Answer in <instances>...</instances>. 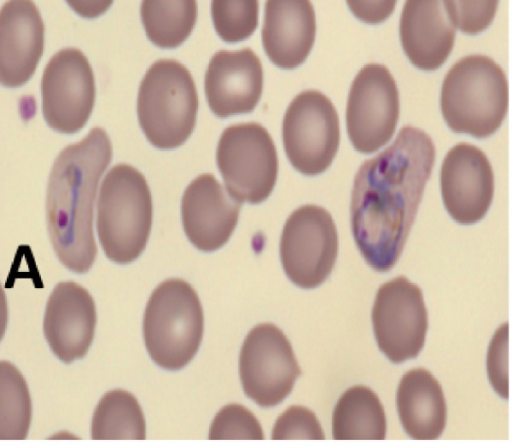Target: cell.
Here are the masks:
<instances>
[{"instance_id": "19", "label": "cell", "mask_w": 512, "mask_h": 448, "mask_svg": "<svg viewBox=\"0 0 512 448\" xmlns=\"http://www.w3.org/2000/svg\"><path fill=\"white\" fill-rule=\"evenodd\" d=\"M455 30L444 1L408 0L400 17V39L409 60L422 70H435L448 58Z\"/></svg>"}, {"instance_id": "12", "label": "cell", "mask_w": 512, "mask_h": 448, "mask_svg": "<svg viewBox=\"0 0 512 448\" xmlns=\"http://www.w3.org/2000/svg\"><path fill=\"white\" fill-rule=\"evenodd\" d=\"M398 116L393 76L382 64H367L354 78L347 102V131L354 148L366 154L378 150L394 134Z\"/></svg>"}, {"instance_id": "6", "label": "cell", "mask_w": 512, "mask_h": 448, "mask_svg": "<svg viewBox=\"0 0 512 448\" xmlns=\"http://www.w3.org/2000/svg\"><path fill=\"white\" fill-rule=\"evenodd\" d=\"M198 95L189 70L174 59L155 61L138 91L137 115L146 138L155 147L172 149L191 135Z\"/></svg>"}, {"instance_id": "23", "label": "cell", "mask_w": 512, "mask_h": 448, "mask_svg": "<svg viewBox=\"0 0 512 448\" xmlns=\"http://www.w3.org/2000/svg\"><path fill=\"white\" fill-rule=\"evenodd\" d=\"M91 437L95 440L146 438V422L137 398L114 389L99 400L92 416Z\"/></svg>"}, {"instance_id": "4", "label": "cell", "mask_w": 512, "mask_h": 448, "mask_svg": "<svg viewBox=\"0 0 512 448\" xmlns=\"http://www.w3.org/2000/svg\"><path fill=\"white\" fill-rule=\"evenodd\" d=\"M152 197L145 177L133 166L117 164L105 175L97 204V232L108 259L136 260L152 226Z\"/></svg>"}, {"instance_id": "14", "label": "cell", "mask_w": 512, "mask_h": 448, "mask_svg": "<svg viewBox=\"0 0 512 448\" xmlns=\"http://www.w3.org/2000/svg\"><path fill=\"white\" fill-rule=\"evenodd\" d=\"M440 189L444 207L455 222H479L490 208L495 189L487 156L469 143L453 146L441 166Z\"/></svg>"}, {"instance_id": "13", "label": "cell", "mask_w": 512, "mask_h": 448, "mask_svg": "<svg viewBox=\"0 0 512 448\" xmlns=\"http://www.w3.org/2000/svg\"><path fill=\"white\" fill-rule=\"evenodd\" d=\"M42 112L48 125L60 133L78 132L95 102V80L86 56L76 48L55 53L41 80Z\"/></svg>"}, {"instance_id": "10", "label": "cell", "mask_w": 512, "mask_h": 448, "mask_svg": "<svg viewBox=\"0 0 512 448\" xmlns=\"http://www.w3.org/2000/svg\"><path fill=\"white\" fill-rule=\"evenodd\" d=\"M300 374L292 346L280 328L262 323L248 332L239 355V377L248 398L260 407H274L292 392Z\"/></svg>"}, {"instance_id": "16", "label": "cell", "mask_w": 512, "mask_h": 448, "mask_svg": "<svg viewBox=\"0 0 512 448\" xmlns=\"http://www.w3.org/2000/svg\"><path fill=\"white\" fill-rule=\"evenodd\" d=\"M96 320L89 292L71 281L59 283L50 294L43 321L54 355L67 364L83 358L93 341Z\"/></svg>"}, {"instance_id": "18", "label": "cell", "mask_w": 512, "mask_h": 448, "mask_svg": "<svg viewBox=\"0 0 512 448\" xmlns=\"http://www.w3.org/2000/svg\"><path fill=\"white\" fill-rule=\"evenodd\" d=\"M44 48V24L34 2L11 0L0 11V82L18 87L33 75Z\"/></svg>"}, {"instance_id": "7", "label": "cell", "mask_w": 512, "mask_h": 448, "mask_svg": "<svg viewBox=\"0 0 512 448\" xmlns=\"http://www.w3.org/2000/svg\"><path fill=\"white\" fill-rule=\"evenodd\" d=\"M216 161L228 194L237 202L257 204L271 194L278 158L274 142L261 124L248 122L225 128Z\"/></svg>"}, {"instance_id": "24", "label": "cell", "mask_w": 512, "mask_h": 448, "mask_svg": "<svg viewBox=\"0 0 512 448\" xmlns=\"http://www.w3.org/2000/svg\"><path fill=\"white\" fill-rule=\"evenodd\" d=\"M140 14L147 37L161 48H174L192 32L197 19V2L144 0Z\"/></svg>"}, {"instance_id": "17", "label": "cell", "mask_w": 512, "mask_h": 448, "mask_svg": "<svg viewBox=\"0 0 512 448\" xmlns=\"http://www.w3.org/2000/svg\"><path fill=\"white\" fill-rule=\"evenodd\" d=\"M204 84L208 105L218 117L250 112L261 97L262 64L250 48L220 50L210 59Z\"/></svg>"}, {"instance_id": "26", "label": "cell", "mask_w": 512, "mask_h": 448, "mask_svg": "<svg viewBox=\"0 0 512 448\" xmlns=\"http://www.w3.org/2000/svg\"><path fill=\"white\" fill-rule=\"evenodd\" d=\"M258 1L214 0L211 14L218 35L227 42L249 37L258 23Z\"/></svg>"}, {"instance_id": "28", "label": "cell", "mask_w": 512, "mask_h": 448, "mask_svg": "<svg viewBox=\"0 0 512 448\" xmlns=\"http://www.w3.org/2000/svg\"><path fill=\"white\" fill-rule=\"evenodd\" d=\"M271 439L324 440L325 434L312 410L304 406L292 405L276 419L272 428Z\"/></svg>"}, {"instance_id": "27", "label": "cell", "mask_w": 512, "mask_h": 448, "mask_svg": "<svg viewBox=\"0 0 512 448\" xmlns=\"http://www.w3.org/2000/svg\"><path fill=\"white\" fill-rule=\"evenodd\" d=\"M208 438L263 440L264 433L260 422L249 409L241 404L231 403L223 406L214 416Z\"/></svg>"}, {"instance_id": "2", "label": "cell", "mask_w": 512, "mask_h": 448, "mask_svg": "<svg viewBox=\"0 0 512 448\" xmlns=\"http://www.w3.org/2000/svg\"><path fill=\"white\" fill-rule=\"evenodd\" d=\"M111 158L109 137L103 129L94 127L80 142L59 153L50 172L48 232L58 259L75 273L87 272L97 255L93 204L100 177Z\"/></svg>"}, {"instance_id": "8", "label": "cell", "mask_w": 512, "mask_h": 448, "mask_svg": "<svg viewBox=\"0 0 512 448\" xmlns=\"http://www.w3.org/2000/svg\"><path fill=\"white\" fill-rule=\"evenodd\" d=\"M338 254V234L330 213L317 205H303L286 220L280 239L285 274L303 289L322 284Z\"/></svg>"}, {"instance_id": "31", "label": "cell", "mask_w": 512, "mask_h": 448, "mask_svg": "<svg viewBox=\"0 0 512 448\" xmlns=\"http://www.w3.org/2000/svg\"><path fill=\"white\" fill-rule=\"evenodd\" d=\"M354 14L363 21L376 23L384 20L393 11L395 1L358 2L347 1Z\"/></svg>"}, {"instance_id": "29", "label": "cell", "mask_w": 512, "mask_h": 448, "mask_svg": "<svg viewBox=\"0 0 512 448\" xmlns=\"http://www.w3.org/2000/svg\"><path fill=\"white\" fill-rule=\"evenodd\" d=\"M448 16L456 29L468 35L485 30L493 21L498 1H444Z\"/></svg>"}, {"instance_id": "1", "label": "cell", "mask_w": 512, "mask_h": 448, "mask_svg": "<svg viewBox=\"0 0 512 448\" xmlns=\"http://www.w3.org/2000/svg\"><path fill=\"white\" fill-rule=\"evenodd\" d=\"M434 160L430 136L405 126L389 147L358 169L351 192V230L374 270L389 271L399 259Z\"/></svg>"}, {"instance_id": "3", "label": "cell", "mask_w": 512, "mask_h": 448, "mask_svg": "<svg viewBox=\"0 0 512 448\" xmlns=\"http://www.w3.org/2000/svg\"><path fill=\"white\" fill-rule=\"evenodd\" d=\"M509 103L508 82L502 68L484 55H469L446 74L440 107L449 128L484 138L501 126Z\"/></svg>"}, {"instance_id": "15", "label": "cell", "mask_w": 512, "mask_h": 448, "mask_svg": "<svg viewBox=\"0 0 512 448\" xmlns=\"http://www.w3.org/2000/svg\"><path fill=\"white\" fill-rule=\"evenodd\" d=\"M241 203L234 200L214 175L205 173L187 186L181 201L184 232L199 250L222 247L232 235Z\"/></svg>"}, {"instance_id": "5", "label": "cell", "mask_w": 512, "mask_h": 448, "mask_svg": "<svg viewBox=\"0 0 512 448\" xmlns=\"http://www.w3.org/2000/svg\"><path fill=\"white\" fill-rule=\"evenodd\" d=\"M203 329L202 306L189 283L172 278L155 288L143 318L145 347L155 364L170 371L184 368L200 347Z\"/></svg>"}, {"instance_id": "11", "label": "cell", "mask_w": 512, "mask_h": 448, "mask_svg": "<svg viewBox=\"0 0 512 448\" xmlns=\"http://www.w3.org/2000/svg\"><path fill=\"white\" fill-rule=\"evenodd\" d=\"M372 324L377 345L391 362L416 358L428 329L421 289L404 276L384 283L376 293Z\"/></svg>"}, {"instance_id": "21", "label": "cell", "mask_w": 512, "mask_h": 448, "mask_svg": "<svg viewBox=\"0 0 512 448\" xmlns=\"http://www.w3.org/2000/svg\"><path fill=\"white\" fill-rule=\"evenodd\" d=\"M396 407L405 433L415 440L438 439L447 423V403L439 381L425 368L407 371L399 381Z\"/></svg>"}, {"instance_id": "22", "label": "cell", "mask_w": 512, "mask_h": 448, "mask_svg": "<svg viewBox=\"0 0 512 448\" xmlns=\"http://www.w3.org/2000/svg\"><path fill=\"white\" fill-rule=\"evenodd\" d=\"M386 430L384 407L372 389L356 385L343 392L332 414L335 440H383Z\"/></svg>"}, {"instance_id": "25", "label": "cell", "mask_w": 512, "mask_h": 448, "mask_svg": "<svg viewBox=\"0 0 512 448\" xmlns=\"http://www.w3.org/2000/svg\"><path fill=\"white\" fill-rule=\"evenodd\" d=\"M31 415V398L24 377L12 363L1 361L0 439L20 440L26 438Z\"/></svg>"}, {"instance_id": "30", "label": "cell", "mask_w": 512, "mask_h": 448, "mask_svg": "<svg viewBox=\"0 0 512 448\" xmlns=\"http://www.w3.org/2000/svg\"><path fill=\"white\" fill-rule=\"evenodd\" d=\"M508 340V323H503L490 340L486 358L489 382L493 390L505 400L509 396Z\"/></svg>"}, {"instance_id": "9", "label": "cell", "mask_w": 512, "mask_h": 448, "mask_svg": "<svg viewBox=\"0 0 512 448\" xmlns=\"http://www.w3.org/2000/svg\"><path fill=\"white\" fill-rule=\"evenodd\" d=\"M282 134L292 166L304 175L320 174L330 166L339 147L337 111L321 92L303 91L286 110Z\"/></svg>"}, {"instance_id": "20", "label": "cell", "mask_w": 512, "mask_h": 448, "mask_svg": "<svg viewBox=\"0 0 512 448\" xmlns=\"http://www.w3.org/2000/svg\"><path fill=\"white\" fill-rule=\"evenodd\" d=\"M314 8L307 0H269L265 3L262 44L278 67L292 69L308 56L315 39Z\"/></svg>"}]
</instances>
